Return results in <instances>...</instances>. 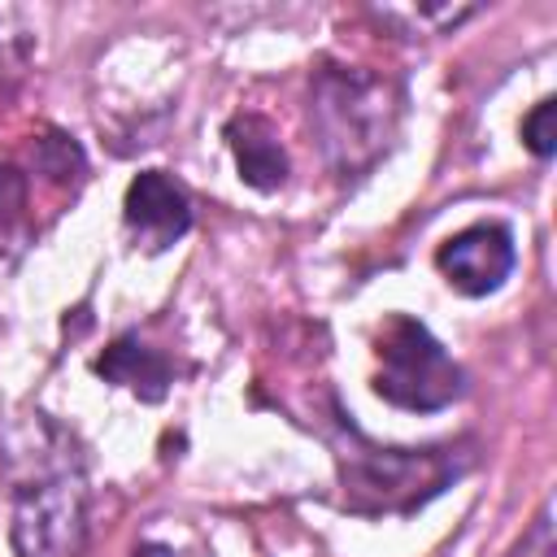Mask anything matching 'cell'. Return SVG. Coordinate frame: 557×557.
<instances>
[{"label":"cell","mask_w":557,"mask_h":557,"mask_svg":"<svg viewBox=\"0 0 557 557\" xmlns=\"http://www.w3.org/2000/svg\"><path fill=\"white\" fill-rule=\"evenodd\" d=\"M396 117H400V91L387 78L348 65H322L313 74L309 122L335 174L352 178L370 170L387 152L396 135Z\"/></svg>","instance_id":"obj_1"},{"label":"cell","mask_w":557,"mask_h":557,"mask_svg":"<svg viewBox=\"0 0 557 557\" xmlns=\"http://www.w3.org/2000/svg\"><path fill=\"white\" fill-rule=\"evenodd\" d=\"M374 392L396 409L435 413L461 396V366L422 322L392 313L374 339Z\"/></svg>","instance_id":"obj_2"},{"label":"cell","mask_w":557,"mask_h":557,"mask_svg":"<svg viewBox=\"0 0 557 557\" xmlns=\"http://www.w3.org/2000/svg\"><path fill=\"white\" fill-rule=\"evenodd\" d=\"M457 466L444 453H405V448H366L344 457V492L357 513H392L413 509L435 496Z\"/></svg>","instance_id":"obj_3"},{"label":"cell","mask_w":557,"mask_h":557,"mask_svg":"<svg viewBox=\"0 0 557 557\" xmlns=\"http://www.w3.org/2000/svg\"><path fill=\"white\" fill-rule=\"evenodd\" d=\"M17 557H78L87 540V492L74 474H52L17 492L13 527Z\"/></svg>","instance_id":"obj_4"},{"label":"cell","mask_w":557,"mask_h":557,"mask_svg":"<svg viewBox=\"0 0 557 557\" xmlns=\"http://www.w3.org/2000/svg\"><path fill=\"white\" fill-rule=\"evenodd\" d=\"M435 265L461 296H487L513 270V235L500 222H474L440 244Z\"/></svg>","instance_id":"obj_5"},{"label":"cell","mask_w":557,"mask_h":557,"mask_svg":"<svg viewBox=\"0 0 557 557\" xmlns=\"http://www.w3.org/2000/svg\"><path fill=\"white\" fill-rule=\"evenodd\" d=\"M122 222H126V231H131V239L139 248L161 252V248H170L174 239L187 235V226H191V200H187L183 183H174L165 170H144L126 187Z\"/></svg>","instance_id":"obj_6"},{"label":"cell","mask_w":557,"mask_h":557,"mask_svg":"<svg viewBox=\"0 0 557 557\" xmlns=\"http://www.w3.org/2000/svg\"><path fill=\"white\" fill-rule=\"evenodd\" d=\"M226 144L235 152V165H239V178L257 191H274L283 187L287 178V157H283V144L274 135V126L257 113H239L231 117L226 126Z\"/></svg>","instance_id":"obj_7"},{"label":"cell","mask_w":557,"mask_h":557,"mask_svg":"<svg viewBox=\"0 0 557 557\" xmlns=\"http://www.w3.org/2000/svg\"><path fill=\"white\" fill-rule=\"evenodd\" d=\"M96 374L109 379V383H122L131 387L139 400H161L170 392V361L157 352V348H144L139 339L122 335L113 339L100 357H96Z\"/></svg>","instance_id":"obj_8"},{"label":"cell","mask_w":557,"mask_h":557,"mask_svg":"<svg viewBox=\"0 0 557 557\" xmlns=\"http://www.w3.org/2000/svg\"><path fill=\"white\" fill-rule=\"evenodd\" d=\"M522 139L535 157H553L557 152V104L553 100H540L527 117H522Z\"/></svg>","instance_id":"obj_9"},{"label":"cell","mask_w":557,"mask_h":557,"mask_svg":"<svg viewBox=\"0 0 557 557\" xmlns=\"http://www.w3.org/2000/svg\"><path fill=\"white\" fill-rule=\"evenodd\" d=\"M39 165H44L52 178H78V174H83V152H78L74 139L48 135V139H39Z\"/></svg>","instance_id":"obj_10"},{"label":"cell","mask_w":557,"mask_h":557,"mask_svg":"<svg viewBox=\"0 0 557 557\" xmlns=\"http://www.w3.org/2000/svg\"><path fill=\"white\" fill-rule=\"evenodd\" d=\"M26 205V178L0 161V226H9Z\"/></svg>","instance_id":"obj_11"}]
</instances>
